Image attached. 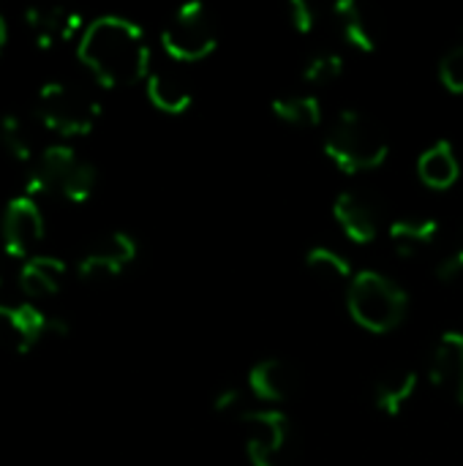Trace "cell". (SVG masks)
I'll use <instances>...</instances> for the list:
<instances>
[{
  "label": "cell",
  "mask_w": 463,
  "mask_h": 466,
  "mask_svg": "<svg viewBox=\"0 0 463 466\" xmlns=\"http://www.w3.org/2000/svg\"><path fill=\"white\" fill-rule=\"evenodd\" d=\"M3 44H5V22L0 16V49H3Z\"/></svg>",
  "instance_id": "cell-29"
},
{
  "label": "cell",
  "mask_w": 463,
  "mask_h": 466,
  "mask_svg": "<svg viewBox=\"0 0 463 466\" xmlns=\"http://www.w3.org/2000/svg\"><path fill=\"white\" fill-rule=\"evenodd\" d=\"M213 410L221 412V415H243V393L235 390V388H226L216 396L213 401Z\"/></svg>",
  "instance_id": "cell-27"
},
{
  "label": "cell",
  "mask_w": 463,
  "mask_h": 466,
  "mask_svg": "<svg viewBox=\"0 0 463 466\" xmlns=\"http://www.w3.org/2000/svg\"><path fill=\"white\" fill-rule=\"evenodd\" d=\"M418 382L420 380L412 369H390L379 374L374 380V407L388 418L401 415L404 407L415 399Z\"/></svg>",
  "instance_id": "cell-17"
},
{
  "label": "cell",
  "mask_w": 463,
  "mask_h": 466,
  "mask_svg": "<svg viewBox=\"0 0 463 466\" xmlns=\"http://www.w3.org/2000/svg\"><path fill=\"white\" fill-rule=\"evenodd\" d=\"M284 11H287L289 25H292L300 35H306V33H311V30H314L317 16H314V8H311L306 0H287Z\"/></svg>",
  "instance_id": "cell-26"
},
{
  "label": "cell",
  "mask_w": 463,
  "mask_h": 466,
  "mask_svg": "<svg viewBox=\"0 0 463 466\" xmlns=\"http://www.w3.org/2000/svg\"><path fill=\"white\" fill-rule=\"evenodd\" d=\"M136 254H139L136 240L128 232H106L104 238H98L82 251L76 262V273L82 281L104 284L123 276L134 265Z\"/></svg>",
  "instance_id": "cell-9"
},
{
  "label": "cell",
  "mask_w": 463,
  "mask_h": 466,
  "mask_svg": "<svg viewBox=\"0 0 463 466\" xmlns=\"http://www.w3.org/2000/svg\"><path fill=\"white\" fill-rule=\"evenodd\" d=\"M347 309L363 330L385 336L407 319L409 295L390 276L379 270H360L347 289Z\"/></svg>",
  "instance_id": "cell-4"
},
{
  "label": "cell",
  "mask_w": 463,
  "mask_h": 466,
  "mask_svg": "<svg viewBox=\"0 0 463 466\" xmlns=\"http://www.w3.org/2000/svg\"><path fill=\"white\" fill-rule=\"evenodd\" d=\"M428 374L434 385L448 390L463 407V333L448 330L439 336L428 358Z\"/></svg>",
  "instance_id": "cell-15"
},
{
  "label": "cell",
  "mask_w": 463,
  "mask_h": 466,
  "mask_svg": "<svg viewBox=\"0 0 463 466\" xmlns=\"http://www.w3.org/2000/svg\"><path fill=\"white\" fill-rule=\"evenodd\" d=\"M0 235L8 257H19V259L35 257V248L44 240V216L38 202L30 197L11 199L3 213Z\"/></svg>",
  "instance_id": "cell-10"
},
{
  "label": "cell",
  "mask_w": 463,
  "mask_h": 466,
  "mask_svg": "<svg viewBox=\"0 0 463 466\" xmlns=\"http://www.w3.org/2000/svg\"><path fill=\"white\" fill-rule=\"evenodd\" d=\"M341 74H344V57L338 52H317L306 60V66L300 71L303 82L317 85V87L336 82Z\"/></svg>",
  "instance_id": "cell-24"
},
{
  "label": "cell",
  "mask_w": 463,
  "mask_h": 466,
  "mask_svg": "<svg viewBox=\"0 0 463 466\" xmlns=\"http://www.w3.org/2000/svg\"><path fill=\"white\" fill-rule=\"evenodd\" d=\"M273 115L295 128H317L322 126V101L311 93L278 96L273 101Z\"/></svg>",
  "instance_id": "cell-23"
},
{
  "label": "cell",
  "mask_w": 463,
  "mask_h": 466,
  "mask_svg": "<svg viewBox=\"0 0 463 466\" xmlns=\"http://www.w3.org/2000/svg\"><path fill=\"white\" fill-rule=\"evenodd\" d=\"M79 60L104 87H131L150 76V46L126 16H98L79 41Z\"/></svg>",
  "instance_id": "cell-1"
},
{
  "label": "cell",
  "mask_w": 463,
  "mask_h": 466,
  "mask_svg": "<svg viewBox=\"0 0 463 466\" xmlns=\"http://www.w3.org/2000/svg\"><path fill=\"white\" fill-rule=\"evenodd\" d=\"M101 104L93 93L68 82H49L35 98V120L60 137H85L96 128Z\"/></svg>",
  "instance_id": "cell-5"
},
{
  "label": "cell",
  "mask_w": 463,
  "mask_h": 466,
  "mask_svg": "<svg viewBox=\"0 0 463 466\" xmlns=\"http://www.w3.org/2000/svg\"><path fill=\"white\" fill-rule=\"evenodd\" d=\"M439 79L450 93H463V46H453L442 55Z\"/></svg>",
  "instance_id": "cell-25"
},
{
  "label": "cell",
  "mask_w": 463,
  "mask_h": 466,
  "mask_svg": "<svg viewBox=\"0 0 463 466\" xmlns=\"http://www.w3.org/2000/svg\"><path fill=\"white\" fill-rule=\"evenodd\" d=\"M25 22L38 49H55L71 41L82 27V16L60 5H33L25 11Z\"/></svg>",
  "instance_id": "cell-13"
},
{
  "label": "cell",
  "mask_w": 463,
  "mask_h": 466,
  "mask_svg": "<svg viewBox=\"0 0 463 466\" xmlns=\"http://www.w3.org/2000/svg\"><path fill=\"white\" fill-rule=\"evenodd\" d=\"M161 44L172 60L196 63L216 52L218 46V25L205 3L194 0L180 5L161 30Z\"/></svg>",
  "instance_id": "cell-6"
},
{
  "label": "cell",
  "mask_w": 463,
  "mask_h": 466,
  "mask_svg": "<svg viewBox=\"0 0 463 466\" xmlns=\"http://www.w3.org/2000/svg\"><path fill=\"white\" fill-rule=\"evenodd\" d=\"M0 145L16 161H35L38 134H35L33 117L22 112H5L0 117Z\"/></svg>",
  "instance_id": "cell-21"
},
{
  "label": "cell",
  "mask_w": 463,
  "mask_h": 466,
  "mask_svg": "<svg viewBox=\"0 0 463 466\" xmlns=\"http://www.w3.org/2000/svg\"><path fill=\"white\" fill-rule=\"evenodd\" d=\"M333 25L338 35L357 52H377L379 46V22L374 11L357 0H338L333 5Z\"/></svg>",
  "instance_id": "cell-14"
},
{
  "label": "cell",
  "mask_w": 463,
  "mask_h": 466,
  "mask_svg": "<svg viewBox=\"0 0 463 466\" xmlns=\"http://www.w3.org/2000/svg\"><path fill=\"white\" fill-rule=\"evenodd\" d=\"M390 142L377 120L360 109H344L325 137V156L347 175L371 172L385 164Z\"/></svg>",
  "instance_id": "cell-2"
},
{
  "label": "cell",
  "mask_w": 463,
  "mask_h": 466,
  "mask_svg": "<svg viewBox=\"0 0 463 466\" xmlns=\"http://www.w3.org/2000/svg\"><path fill=\"white\" fill-rule=\"evenodd\" d=\"M418 175L428 188H437V191L456 186L461 177V164H458L453 142L439 139L428 150H423V156L418 158Z\"/></svg>",
  "instance_id": "cell-18"
},
{
  "label": "cell",
  "mask_w": 463,
  "mask_h": 466,
  "mask_svg": "<svg viewBox=\"0 0 463 466\" xmlns=\"http://www.w3.org/2000/svg\"><path fill=\"white\" fill-rule=\"evenodd\" d=\"M248 390L270 404H284L297 396L300 390V371L284 358H267L251 366L248 371Z\"/></svg>",
  "instance_id": "cell-12"
},
{
  "label": "cell",
  "mask_w": 463,
  "mask_h": 466,
  "mask_svg": "<svg viewBox=\"0 0 463 466\" xmlns=\"http://www.w3.org/2000/svg\"><path fill=\"white\" fill-rule=\"evenodd\" d=\"M147 98L156 109H161L166 115H183L194 104V93H191L188 82L175 71H150Z\"/></svg>",
  "instance_id": "cell-20"
},
{
  "label": "cell",
  "mask_w": 463,
  "mask_h": 466,
  "mask_svg": "<svg viewBox=\"0 0 463 466\" xmlns=\"http://www.w3.org/2000/svg\"><path fill=\"white\" fill-rule=\"evenodd\" d=\"M442 227L437 218H398L388 227V238L390 246L398 257L412 259L418 254H423L426 248H431L439 238Z\"/></svg>",
  "instance_id": "cell-19"
},
{
  "label": "cell",
  "mask_w": 463,
  "mask_h": 466,
  "mask_svg": "<svg viewBox=\"0 0 463 466\" xmlns=\"http://www.w3.org/2000/svg\"><path fill=\"white\" fill-rule=\"evenodd\" d=\"M437 276H439V279H445V281L461 279L463 276V238H461V243H458V248H456L450 257H445V259L439 262V268H437Z\"/></svg>",
  "instance_id": "cell-28"
},
{
  "label": "cell",
  "mask_w": 463,
  "mask_h": 466,
  "mask_svg": "<svg viewBox=\"0 0 463 466\" xmlns=\"http://www.w3.org/2000/svg\"><path fill=\"white\" fill-rule=\"evenodd\" d=\"M3 276H5V268H3V257H0V284H3Z\"/></svg>",
  "instance_id": "cell-30"
},
{
  "label": "cell",
  "mask_w": 463,
  "mask_h": 466,
  "mask_svg": "<svg viewBox=\"0 0 463 466\" xmlns=\"http://www.w3.org/2000/svg\"><path fill=\"white\" fill-rule=\"evenodd\" d=\"M68 325L33 303H0V344L16 355H27L46 336H65Z\"/></svg>",
  "instance_id": "cell-8"
},
{
  "label": "cell",
  "mask_w": 463,
  "mask_h": 466,
  "mask_svg": "<svg viewBox=\"0 0 463 466\" xmlns=\"http://www.w3.org/2000/svg\"><path fill=\"white\" fill-rule=\"evenodd\" d=\"M333 218L352 243L366 246L379 235L382 205L368 191H341L333 202Z\"/></svg>",
  "instance_id": "cell-11"
},
{
  "label": "cell",
  "mask_w": 463,
  "mask_h": 466,
  "mask_svg": "<svg viewBox=\"0 0 463 466\" xmlns=\"http://www.w3.org/2000/svg\"><path fill=\"white\" fill-rule=\"evenodd\" d=\"M65 279H68V268L63 259L38 257V254L25 259V265L16 273L19 289L30 300H49V298L60 295L65 287Z\"/></svg>",
  "instance_id": "cell-16"
},
{
  "label": "cell",
  "mask_w": 463,
  "mask_h": 466,
  "mask_svg": "<svg viewBox=\"0 0 463 466\" xmlns=\"http://www.w3.org/2000/svg\"><path fill=\"white\" fill-rule=\"evenodd\" d=\"M98 186L96 167L76 156L68 145H52L33 161L27 177H25V197H52L60 194L68 202H85L93 197Z\"/></svg>",
  "instance_id": "cell-3"
},
{
  "label": "cell",
  "mask_w": 463,
  "mask_h": 466,
  "mask_svg": "<svg viewBox=\"0 0 463 466\" xmlns=\"http://www.w3.org/2000/svg\"><path fill=\"white\" fill-rule=\"evenodd\" d=\"M240 423L246 429V456L251 466H289L295 431L284 412H243Z\"/></svg>",
  "instance_id": "cell-7"
},
{
  "label": "cell",
  "mask_w": 463,
  "mask_h": 466,
  "mask_svg": "<svg viewBox=\"0 0 463 466\" xmlns=\"http://www.w3.org/2000/svg\"><path fill=\"white\" fill-rule=\"evenodd\" d=\"M306 270L317 281H322L325 287H330V289H338V287H347L349 289V284L355 279L352 262L341 251H336L330 246H314V248H308V254H306Z\"/></svg>",
  "instance_id": "cell-22"
}]
</instances>
